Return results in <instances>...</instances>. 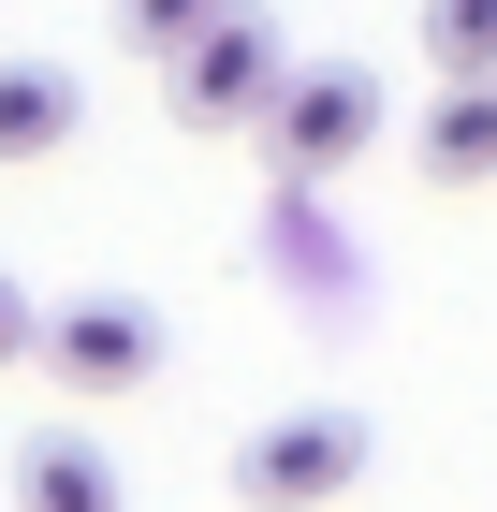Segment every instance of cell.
Wrapping results in <instances>:
<instances>
[{"label":"cell","instance_id":"9","mask_svg":"<svg viewBox=\"0 0 497 512\" xmlns=\"http://www.w3.org/2000/svg\"><path fill=\"white\" fill-rule=\"evenodd\" d=\"M205 15H220V0H117V44H132V59H176Z\"/></svg>","mask_w":497,"mask_h":512},{"label":"cell","instance_id":"7","mask_svg":"<svg viewBox=\"0 0 497 512\" xmlns=\"http://www.w3.org/2000/svg\"><path fill=\"white\" fill-rule=\"evenodd\" d=\"M88 132V88L59 59H0V161H59Z\"/></svg>","mask_w":497,"mask_h":512},{"label":"cell","instance_id":"6","mask_svg":"<svg viewBox=\"0 0 497 512\" xmlns=\"http://www.w3.org/2000/svg\"><path fill=\"white\" fill-rule=\"evenodd\" d=\"M15 512H117V454L88 425H30L15 439Z\"/></svg>","mask_w":497,"mask_h":512},{"label":"cell","instance_id":"4","mask_svg":"<svg viewBox=\"0 0 497 512\" xmlns=\"http://www.w3.org/2000/svg\"><path fill=\"white\" fill-rule=\"evenodd\" d=\"M293 59V44L249 15V0H220L176 59H161V103H176V132H249V103H264V74Z\"/></svg>","mask_w":497,"mask_h":512},{"label":"cell","instance_id":"10","mask_svg":"<svg viewBox=\"0 0 497 512\" xmlns=\"http://www.w3.org/2000/svg\"><path fill=\"white\" fill-rule=\"evenodd\" d=\"M0 366H30V293L0 278Z\"/></svg>","mask_w":497,"mask_h":512},{"label":"cell","instance_id":"2","mask_svg":"<svg viewBox=\"0 0 497 512\" xmlns=\"http://www.w3.org/2000/svg\"><path fill=\"white\" fill-rule=\"evenodd\" d=\"M30 366H59V395H147L161 366H176V337H161L147 293H59V308H30Z\"/></svg>","mask_w":497,"mask_h":512},{"label":"cell","instance_id":"3","mask_svg":"<svg viewBox=\"0 0 497 512\" xmlns=\"http://www.w3.org/2000/svg\"><path fill=\"white\" fill-rule=\"evenodd\" d=\"M351 483H366V410H264V425L234 439V498L249 512H337Z\"/></svg>","mask_w":497,"mask_h":512},{"label":"cell","instance_id":"5","mask_svg":"<svg viewBox=\"0 0 497 512\" xmlns=\"http://www.w3.org/2000/svg\"><path fill=\"white\" fill-rule=\"evenodd\" d=\"M410 161L439 176V191H483V176H497V74H439V103H424Z\"/></svg>","mask_w":497,"mask_h":512},{"label":"cell","instance_id":"1","mask_svg":"<svg viewBox=\"0 0 497 512\" xmlns=\"http://www.w3.org/2000/svg\"><path fill=\"white\" fill-rule=\"evenodd\" d=\"M381 132H395V103H381V74H366V59H278V74H264V103H249V147H264L293 191L351 176Z\"/></svg>","mask_w":497,"mask_h":512},{"label":"cell","instance_id":"8","mask_svg":"<svg viewBox=\"0 0 497 512\" xmlns=\"http://www.w3.org/2000/svg\"><path fill=\"white\" fill-rule=\"evenodd\" d=\"M424 59L439 74H497V0H424Z\"/></svg>","mask_w":497,"mask_h":512}]
</instances>
